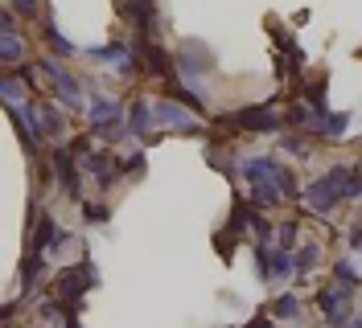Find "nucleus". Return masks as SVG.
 Segmentation results:
<instances>
[{"label": "nucleus", "instance_id": "nucleus-28", "mask_svg": "<svg viewBox=\"0 0 362 328\" xmlns=\"http://www.w3.org/2000/svg\"><path fill=\"white\" fill-rule=\"evenodd\" d=\"M354 197H362V169H354L350 185H346V201H354Z\"/></svg>", "mask_w": 362, "mask_h": 328}, {"label": "nucleus", "instance_id": "nucleus-7", "mask_svg": "<svg viewBox=\"0 0 362 328\" xmlns=\"http://www.w3.org/2000/svg\"><path fill=\"white\" fill-rule=\"evenodd\" d=\"M8 119L17 123L21 140L29 144V152H33V148L42 144V135H45V128H42V119H37V111H33V103H29V107H25V103H21V107H8Z\"/></svg>", "mask_w": 362, "mask_h": 328}, {"label": "nucleus", "instance_id": "nucleus-36", "mask_svg": "<svg viewBox=\"0 0 362 328\" xmlns=\"http://www.w3.org/2000/svg\"><path fill=\"white\" fill-rule=\"evenodd\" d=\"M346 328H362V320H354V324H346Z\"/></svg>", "mask_w": 362, "mask_h": 328}, {"label": "nucleus", "instance_id": "nucleus-11", "mask_svg": "<svg viewBox=\"0 0 362 328\" xmlns=\"http://www.w3.org/2000/svg\"><path fill=\"white\" fill-rule=\"evenodd\" d=\"M54 173H58V185L70 197H78V169H74V152L70 148H58L54 152Z\"/></svg>", "mask_w": 362, "mask_h": 328}, {"label": "nucleus", "instance_id": "nucleus-34", "mask_svg": "<svg viewBox=\"0 0 362 328\" xmlns=\"http://www.w3.org/2000/svg\"><path fill=\"white\" fill-rule=\"evenodd\" d=\"M13 8H21V13H33V8H37V0H13Z\"/></svg>", "mask_w": 362, "mask_h": 328}, {"label": "nucleus", "instance_id": "nucleus-21", "mask_svg": "<svg viewBox=\"0 0 362 328\" xmlns=\"http://www.w3.org/2000/svg\"><path fill=\"white\" fill-rule=\"evenodd\" d=\"M300 312V300L296 296H276V308H272V316H280V320H288Z\"/></svg>", "mask_w": 362, "mask_h": 328}, {"label": "nucleus", "instance_id": "nucleus-23", "mask_svg": "<svg viewBox=\"0 0 362 328\" xmlns=\"http://www.w3.org/2000/svg\"><path fill=\"white\" fill-rule=\"evenodd\" d=\"M95 135H99L103 144H115V140H124V135H132V128H128V123L119 119V123H107V128H99Z\"/></svg>", "mask_w": 362, "mask_h": 328}, {"label": "nucleus", "instance_id": "nucleus-12", "mask_svg": "<svg viewBox=\"0 0 362 328\" xmlns=\"http://www.w3.org/2000/svg\"><path fill=\"white\" fill-rule=\"evenodd\" d=\"M87 119H90V128L99 131V128H107V123H119V119H124V111H119L115 99H90Z\"/></svg>", "mask_w": 362, "mask_h": 328}, {"label": "nucleus", "instance_id": "nucleus-25", "mask_svg": "<svg viewBox=\"0 0 362 328\" xmlns=\"http://www.w3.org/2000/svg\"><path fill=\"white\" fill-rule=\"evenodd\" d=\"M272 181L280 185V193H284V197H296V181H293V173H288V169H280V164H276Z\"/></svg>", "mask_w": 362, "mask_h": 328}, {"label": "nucleus", "instance_id": "nucleus-13", "mask_svg": "<svg viewBox=\"0 0 362 328\" xmlns=\"http://www.w3.org/2000/svg\"><path fill=\"white\" fill-rule=\"evenodd\" d=\"M239 173H243L247 185H259V181H272L276 160H272V156H243V160H239Z\"/></svg>", "mask_w": 362, "mask_h": 328}, {"label": "nucleus", "instance_id": "nucleus-5", "mask_svg": "<svg viewBox=\"0 0 362 328\" xmlns=\"http://www.w3.org/2000/svg\"><path fill=\"white\" fill-rule=\"evenodd\" d=\"M153 123H157L153 99H136V103H128V128H132V135H140V144H157L160 140L157 131H153Z\"/></svg>", "mask_w": 362, "mask_h": 328}, {"label": "nucleus", "instance_id": "nucleus-35", "mask_svg": "<svg viewBox=\"0 0 362 328\" xmlns=\"http://www.w3.org/2000/svg\"><path fill=\"white\" fill-rule=\"evenodd\" d=\"M247 328H272V320H268V316H255V320H251Z\"/></svg>", "mask_w": 362, "mask_h": 328}, {"label": "nucleus", "instance_id": "nucleus-26", "mask_svg": "<svg viewBox=\"0 0 362 328\" xmlns=\"http://www.w3.org/2000/svg\"><path fill=\"white\" fill-rule=\"evenodd\" d=\"M334 279H338V284H346V287H354V284H358V271L341 259V262H334Z\"/></svg>", "mask_w": 362, "mask_h": 328}, {"label": "nucleus", "instance_id": "nucleus-33", "mask_svg": "<svg viewBox=\"0 0 362 328\" xmlns=\"http://www.w3.org/2000/svg\"><path fill=\"white\" fill-rule=\"evenodd\" d=\"M288 119H293V123H305V119H309V111H305V107H293V111H288Z\"/></svg>", "mask_w": 362, "mask_h": 328}, {"label": "nucleus", "instance_id": "nucleus-16", "mask_svg": "<svg viewBox=\"0 0 362 328\" xmlns=\"http://www.w3.org/2000/svg\"><path fill=\"white\" fill-rule=\"evenodd\" d=\"M346 128H350V115H346V111H338V115H325V119H317V131H325L329 140H341V135H346Z\"/></svg>", "mask_w": 362, "mask_h": 328}, {"label": "nucleus", "instance_id": "nucleus-22", "mask_svg": "<svg viewBox=\"0 0 362 328\" xmlns=\"http://www.w3.org/2000/svg\"><path fill=\"white\" fill-rule=\"evenodd\" d=\"M42 128H45V135H62V115L49 103H42Z\"/></svg>", "mask_w": 362, "mask_h": 328}, {"label": "nucleus", "instance_id": "nucleus-9", "mask_svg": "<svg viewBox=\"0 0 362 328\" xmlns=\"http://www.w3.org/2000/svg\"><path fill=\"white\" fill-rule=\"evenodd\" d=\"M153 115H157V128H173V131H198V119L189 115L177 103H153Z\"/></svg>", "mask_w": 362, "mask_h": 328}, {"label": "nucleus", "instance_id": "nucleus-8", "mask_svg": "<svg viewBox=\"0 0 362 328\" xmlns=\"http://www.w3.org/2000/svg\"><path fill=\"white\" fill-rule=\"evenodd\" d=\"M21 58H25V45H21V37H17V21H13V13L4 8V13H0V62L13 66V62H21Z\"/></svg>", "mask_w": 362, "mask_h": 328}, {"label": "nucleus", "instance_id": "nucleus-2", "mask_svg": "<svg viewBox=\"0 0 362 328\" xmlns=\"http://www.w3.org/2000/svg\"><path fill=\"white\" fill-rule=\"evenodd\" d=\"M90 284H95V267H90L87 259L74 262L70 271H62V279H58V304H66L70 312H78Z\"/></svg>", "mask_w": 362, "mask_h": 328}, {"label": "nucleus", "instance_id": "nucleus-10", "mask_svg": "<svg viewBox=\"0 0 362 328\" xmlns=\"http://www.w3.org/2000/svg\"><path fill=\"white\" fill-rule=\"evenodd\" d=\"M140 62L148 66V74H157V78H165V83H177V70H173V58L165 54V49H157L153 42L140 45Z\"/></svg>", "mask_w": 362, "mask_h": 328}, {"label": "nucleus", "instance_id": "nucleus-29", "mask_svg": "<svg viewBox=\"0 0 362 328\" xmlns=\"http://www.w3.org/2000/svg\"><path fill=\"white\" fill-rule=\"evenodd\" d=\"M280 144H284V152L305 156V140H296V135H280Z\"/></svg>", "mask_w": 362, "mask_h": 328}, {"label": "nucleus", "instance_id": "nucleus-18", "mask_svg": "<svg viewBox=\"0 0 362 328\" xmlns=\"http://www.w3.org/2000/svg\"><path fill=\"white\" fill-rule=\"evenodd\" d=\"M42 267H45V255H29V259H25V267H21V287H25V291H29V287L37 284Z\"/></svg>", "mask_w": 362, "mask_h": 328}, {"label": "nucleus", "instance_id": "nucleus-15", "mask_svg": "<svg viewBox=\"0 0 362 328\" xmlns=\"http://www.w3.org/2000/svg\"><path fill=\"white\" fill-rule=\"evenodd\" d=\"M29 83H33V78H29V70H25L21 78H17V74H4V83H0L4 103H8V107H21V103H25V87H29Z\"/></svg>", "mask_w": 362, "mask_h": 328}, {"label": "nucleus", "instance_id": "nucleus-1", "mask_svg": "<svg viewBox=\"0 0 362 328\" xmlns=\"http://www.w3.org/2000/svg\"><path fill=\"white\" fill-rule=\"evenodd\" d=\"M350 173H354V164H334L325 176H317L313 185L305 189V205H309V209H317V214H325V209L341 205V201H346Z\"/></svg>", "mask_w": 362, "mask_h": 328}, {"label": "nucleus", "instance_id": "nucleus-31", "mask_svg": "<svg viewBox=\"0 0 362 328\" xmlns=\"http://www.w3.org/2000/svg\"><path fill=\"white\" fill-rule=\"evenodd\" d=\"M124 173H136V176H140V173H144V156L136 152L132 160H124Z\"/></svg>", "mask_w": 362, "mask_h": 328}, {"label": "nucleus", "instance_id": "nucleus-24", "mask_svg": "<svg viewBox=\"0 0 362 328\" xmlns=\"http://www.w3.org/2000/svg\"><path fill=\"white\" fill-rule=\"evenodd\" d=\"M305 103H309L321 119H325V83H313V87L305 90Z\"/></svg>", "mask_w": 362, "mask_h": 328}, {"label": "nucleus", "instance_id": "nucleus-6", "mask_svg": "<svg viewBox=\"0 0 362 328\" xmlns=\"http://www.w3.org/2000/svg\"><path fill=\"white\" fill-rule=\"evenodd\" d=\"M42 70H45V78L58 87V95H62V103H66V107H78V103H83V90H78V83L70 78L62 66H58V58H42Z\"/></svg>", "mask_w": 362, "mask_h": 328}, {"label": "nucleus", "instance_id": "nucleus-3", "mask_svg": "<svg viewBox=\"0 0 362 328\" xmlns=\"http://www.w3.org/2000/svg\"><path fill=\"white\" fill-rule=\"evenodd\" d=\"M317 308L329 324H346L350 320V287L338 284V287H321L317 291Z\"/></svg>", "mask_w": 362, "mask_h": 328}, {"label": "nucleus", "instance_id": "nucleus-19", "mask_svg": "<svg viewBox=\"0 0 362 328\" xmlns=\"http://www.w3.org/2000/svg\"><path fill=\"white\" fill-rule=\"evenodd\" d=\"M296 234H300V226H296V221H284V226L276 230V250H293Z\"/></svg>", "mask_w": 362, "mask_h": 328}, {"label": "nucleus", "instance_id": "nucleus-27", "mask_svg": "<svg viewBox=\"0 0 362 328\" xmlns=\"http://www.w3.org/2000/svg\"><path fill=\"white\" fill-rule=\"evenodd\" d=\"M45 37H49V45H54V49H58V54H74V45H70L66 37H62V33H58V29H54V25H45Z\"/></svg>", "mask_w": 362, "mask_h": 328}, {"label": "nucleus", "instance_id": "nucleus-20", "mask_svg": "<svg viewBox=\"0 0 362 328\" xmlns=\"http://www.w3.org/2000/svg\"><path fill=\"white\" fill-rule=\"evenodd\" d=\"M317 255H321V250H317L313 242H309V246H300V250H296V271H300V275H309V271H313L317 267Z\"/></svg>", "mask_w": 362, "mask_h": 328}, {"label": "nucleus", "instance_id": "nucleus-14", "mask_svg": "<svg viewBox=\"0 0 362 328\" xmlns=\"http://www.w3.org/2000/svg\"><path fill=\"white\" fill-rule=\"evenodd\" d=\"M284 193H280V185L276 181H259V185H251V205L255 209H272V205H280Z\"/></svg>", "mask_w": 362, "mask_h": 328}, {"label": "nucleus", "instance_id": "nucleus-4", "mask_svg": "<svg viewBox=\"0 0 362 328\" xmlns=\"http://www.w3.org/2000/svg\"><path fill=\"white\" fill-rule=\"evenodd\" d=\"M223 123H230V128H247V131H276V128H280V115H276L268 103H259V107H247V111L226 115Z\"/></svg>", "mask_w": 362, "mask_h": 328}, {"label": "nucleus", "instance_id": "nucleus-17", "mask_svg": "<svg viewBox=\"0 0 362 328\" xmlns=\"http://www.w3.org/2000/svg\"><path fill=\"white\" fill-rule=\"evenodd\" d=\"M268 267H272V279H284V275H293V250H272V259H268Z\"/></svg>", "mask_w": 362, "mask_h": 328}, {"label": "nucleus", "instance_id": "nucleus-32", "mask_svg": "<svg viewBox=\"0 0 362 328\" xmlns=\"http://www.w3.org/2000/svg\"><path fill=\"white\" fill-rule=\"evenodd\" d=\"M350 246L362 250V221H354V230H350Z\"/></svg>", "mask_w": 362, "mask_h": 328}, {"label": "nucleus", "instance_id": "nucleus-30", "mask_svg": "<svg viewBox=\"0 0 362 328\" xmlns=\"http://www.w3.org/2000/svg\"><path fill=\"white\" fill-rule=\"evenodd\" d=\"M83 218L87 221H107V205H83Z\"/></svg>", "mask_w": 362, "mask_h": 328}]
</instances>
